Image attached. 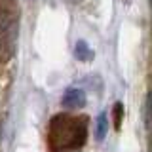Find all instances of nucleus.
Returning a JSON list of instances; mask_svg holds the SVG:
<instances>
[{"label":"nucleus","mask_w":152,"mask_h":152,"mask_svg":"<svg viewBox=\"0 0 152 152\" xmlns=\"http://www.w3.org/2000/svg\"><path fill=\"white\" fill-rule=\"evenodd\" d=\"M86 139H88V122L84 118L59 114L50 124V146L53 152L78 148L86 142Z\"/></svg>","instance_id":"nucleus-1"},{"label":"nucleus","mask_w":152,"mask_h":152,"mask_svg":"<svg viewBox=\"0 0 152 152\" xmlns=\"http://www.w3.org/2000/svg\"><path fill=\"white\" fill-rule=\"evenodd\" d=\"M61 104L66 110H78L86 107V91L80 88H69L61 99Z\"/></svg>","instance_id":"nucleus-2"},{"label":"nucleus","mask_w":152,"mask_h":152,"mask_svg":"<svg viewBox=\"0 0 152 152\" xmlns=\"http://www.w3.org/2000/svg\"><path fill=\"white\" fill-rule=\"evenodd\" d=\"M74 57L78 61H84V63H88V61L93 59V50L89 48V44L86 40H78L74 46Z\"/></svg>","instance_id":"nucleus-3"},{"label":"nucleus","mask_w":152,"mask_h":152,"mask_svg":"<svg viewBox=\"0 0 152 152\" xmlns=\"http://www.w3.org/2000/svg\"><path fill=\"white\" fill-rule=\"evenodd\" d=\"M107 133H108V118L104 112H101L97 116V122H95V139L103 141L107 137Z\"/></svg>","instance_id":"nucleus-4"},{"label":"nucleus","mask_w":152,"mask_h":152,"mask_svg":"<svg viewBox=\"0 0 152 152\" xmlns=\"http://www.w3.org/2000/svg\"><path fill=\"white\" fill-rule=\"evenodd\" d=\"M122 116H124V104L116 103L114 104V127H116V129L122 127Z\"/></svg>","instance_id":"nucleus-5"},{"label":"nucleus","mask_w":152,"mask_h":152,"mask_svg":"<svg viewBox=\"0 0 152 152\" xmlns=\"http://www.w3.org/2000/svg\"><path fill=\"white\" fill-rule=\"evenodd\" d=\"M150 4H152V0H150Z\"/></svg>","instance_id":"nucleus-6"}]
</instances>
